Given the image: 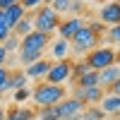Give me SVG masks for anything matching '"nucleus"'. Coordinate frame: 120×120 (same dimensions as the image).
<instances>
[{
	"label": "nucleus",
	"mask_w": 120,
	"mask_h": 120,
	"mask_svg": "<svg viewBox=\"0 0 120 120\" xmlns=\"http://www.w3.org/2000/svg\"><path fill=\"white\" fill-rule=\"evenodd\" d=\"M72 86H79V89H91V86H98V77H96L94 70H89V72H86V75H82V77H79Z\"/></svg>",
	"instance_id": "a211bd4d"
},
{
	"label": "nucleus",
	"mask_w": 120,
	"mask_h": 120,
	"mask_svg": "<svg viewBox=\"0 0 120 120\" xmlns=\"http://www.w3.org/2000/svg\"><path fill=\"white\" fill-rule=\"evenodd\" d=\"M5 63H7V53L3 51V46H0V67H5Z\"/></svg>",
	"instance_id": "cd10ccee"
},
{
	"label": "nucleus",
	"mask_w": 120,
	"mask_h": 120,
	"mask_svg": "<svg viewBox=\"0 0 120 120\" xmlns=\"http://www.w3.org/2000/svg\"><path fill=\"white\" fill-rule=\"evenodd\" d=\"M96 46H98V36L86 26V22L72 38H70V53H77V55H86L89 51H94Z\"/></svg>",
	"instance_id": "7ed1b4c3"
},
{
	"label": "nucleus",
	"mask_w": 120,
	"mask_h": 120,
	"mask_svg": "<svg viewBox=\"0 0 120 120\" xmlns=\"http://www.w3.org/2000/svg\"><path fill=\"white\" fill-rule=\"evenodd\" d=\"M36 108H24V106H12L5 111V120H34Z\"/></svg>",
	"instance_id": "9b49d317"
},
{
	"label": "nucleus",
	"mask_w": 120,
	"mask_h": 120,
	"mask_svg": "<svg viewBox=\"0 0 120 120\" xmlns=\"http://www.w3.org/2000/svg\"><path fill=\"white\" fill-rule=\"evenodd\" d=\"M41 5H43V0H19V7L24 12H36Z\"/></svg>",
	"instance_id": "5701e85b"
},
{
	"label": "nucleus",
	"mask_w": 120,
	"mask_h": 120,
	"mask_svg": "<svg viewBox=\"0 0 120 120\" xmlns=\"http://www.w3.org/2000/svg\"><path fill=\"white\" fill-rule=\"evenodd\" d=\"M26 98H31V91H29L26 86H24V89H17V91H15V101H17V103L26 101Z\"/></svg>",
	"instance_id": "393cba45"
},
{
	"label": "nucleus",
	"mask_w": 120,
	"mask_h": 120,
	"mask_svg": "<svg viewBox=\"0 0 120 120\" xmlns=\"http://www.w3.org/2000/svg\"><path fill=\"white\" fill-rule=\"evenodd\" d=\"M10 79V67H0V94L5 91V84Z\"/></svg>",
	"instance_id": "a878e982"
},
{
	"label": "nucleus",
	"mask_w": 120,
	"mask_h": 120,
	"mask_svg": "<svg viewBox=\"0 0 120 120\" xmlns=\"http://www.w3.org/2000/svg\"><path fill=\"white\" fill-rule=\"evenodd\" d=\"M48 70H51V60H38V63H34V65L24 67V75H26V79H36V82H43V79H46V75H48Z\"/></svg>",
	"instance_id": "1a4fd4ad"
},
{
	"label": "nucleus",
	"mask_w": 120,
	"mask_h": 120,
	"mask_svg": "<svg viewBox=\"0 0 120 120\" xmlns=\"http://www.w3.org/2000/svg\"><path fill=\"white\" fill-rule=\"evenodd\" d=\"M31 31H34V17H31V12H26V15L12 26V34H15L17 38H24L26 34H31Z\"/></svg>",
	"instance_id": "f8f14e48"
},
{
	"label": "nucleus",
	"mask_w": 120,
	"mask_h": 120,
	"mask_svg": "<svg viewBox=\"0 0 120 120\" xmlns=\"http://www.w3.org/2000/svg\"><path fill=\"white\" fill-rule=\"evenodd\" d=\"M31 17H34V31H41V34H48V36L60 24V15H55L48 5H41L36 12H31Z\"/></svg>",
	"instance_id": "20e7f679"
},
{
	"label": "nucleus",
	"mask_w": 120,
	"mask_h": 120,
	"mask_svg": "<svg viewBox=\"0 0 120 120\" xmlns=\"http://www.w3.org/2000/svg\"><path fill=\"white\" fill-rule=\"evenodd\" d=\"M51 53L55 60H65L70 55V41H65V38H58L55 43H51Z\"/></svg>",
	"instance_id": "f3484780"
},
{
	"label": "nucleus",
	"mask_w": 120,
	"mask_h": 120,
	"mask_svg": "<svg viewBox=\"0 0 120 120\" xmlns=\"http://www.w3.org/2000/svg\"><path fill=\"white\" fill-rule=\"evenodd\" d=\"M86 26L91 29V31H94L98 38H101V36H103V31H106V26H103L101 22H98V19H94V22H86Z\"/></svg>",
	"instance_id": "b1692460"
},
{
	"label": "nucleus",
	"mask_w": 120,
	"mask_h": 120,
	"mask_svg": "<svg viewBox=\"0 0 120 120\" xmlns=\"http://www.w3.org/2000/svg\"><path fill=\"white\" fill-rule=\"evenodd\" d=\"M31 98L36 108H46V106H58L63 98H67V89L60 86V84H48V82H41L34 86L31 91Z\"/></svg>",
	"instance_id": "f257e3e1"
},
{
	"label": "nucleus",
	"mask_w": 120,
	"mask_h": 120,
	"mask_svg": "<svg viewBox=\"0 0 120 120\" xmlns=\"http://www.w3.org/2000/svg\"><path fill=\"white\" fill-rule=\"evenodd\" d=\"M79 118H82V120H106V115L101 113L98 106H84V111H82Z\"/></svg>",
	"instance_id": "aec40b11"
},
{
	"label": "nucleus",
	"mask_w": 120,
	"mask_h": 120,
	"mask_svg": "<svg viewBox=\"0 0 120 120\" xmlns=\"http://www.w3.org/2000/svg\"><path fill=\"white\" fill-rule=\"evenodd\" d=\"M48 46H51V36L41 34V31H31L24 38H19V51H38V53H43Z\"/></svg>",
	"instance_id": "423d86ee"
},
{
	"label": "nucleus",
	"mask_w": 120,
	"mask_h": 120,
	"mask_svg": "<svg viewBox=\"0 0 120 120\" xmlns=\"http://www.w3.org/2000/svg\"><path fill=\"white\" fill-rule=\"evenodd\" d=\"M82 26H84V19H82V17H67V19H60V24H58L55 31L60 34V38L70 41V38H72Z\"/></svg>",
	"instance_id": "0eeeda50"
},
{
	"label": "nucleus",
	"mask_w": 120,
	"mask_h": 120,
	"mask_svg": "<svg viewBox=\"0 0 120 120\" xmlns=\"http://www.w3.org/2000/svg\"><path fill=\"white\" fill-rule=\"evenodd\" d=\"M12 5H19V0H0V10H7Z\"/></svg>",
	"instance_id": "bb28decb"
},
{
	"label": "nucleus",
	"mask_w": 120,
	"mask_h": 120,
	"mask_svg": "<svg viewBox=\"0 0 120 120\" xmlns=\"http://www.w3.org/2000/svg\"><path fill=\"white\" fill-rule=\"evenodd\" d=\"M113 120H118V115H113Z\"/></svg>",
	"instance_id": "c756f323"
},
{
	"label": "nucleus",
	"mask_w": 120,
	"mask_h": 120,
	"mask_svg": "<svg viewBox=\"0 0 120 120\" xmlns=\"http://www.w3.org/2000/svg\"><path fill=\"white\" fill-rule=\"evenodd\" d=\"M96 77H98V86H101V89L111 86L113 82H118V79H120V63H115V65H111V67L101 70V72H96Z\"/></svg>",
	"instance_id": "9d476101"
},
{
	"label": "nucleus",
	"mask_w": 120,
	"mask_h": 120,
	"mask_svg": "<svg viewBox=\"0 0 120 120\" xmlns=\"http://www.w3.org/2000/svg\"><path fill=\"white\" fill-rule=\"evenodd\" d=\"M84 63L89 65V70L101 72V70H106V67L118 63V51L115 48H108V46H96L94 51H89L84 55Z\"/></svg>",
	"instance_id": "f03ea898"
},
{
	"label": "nucleus",
	"mask_w": 120,
	"mask_h": 120,
	"mask_svg": "<svg viewBox=\"0 0 120 120\" xmlns=\"http://www.w3.org/2000/svg\"><path fill=\"white\" fill-rule=\"evenodd\" d=\"M103 41V46L108 43V48H113V46H118V41H120V26L118 24H113V26H106V31H103V36L98 38V43Z\"/></svg>",
	"instance_id": "2eb2a0df"
},
{
	"label": "nucleus",
	"mask_w": 120,
	"mask_h": 120,
	"mask_svg": "<svg viewBox=\"0 0 120 120\" xmlns=\"http://www.w3.org/2000/svg\"><path fill=\"white\" fill-rule=\"evenodd\" d=\"M3 15H5V24L10 26V29H12L17 22H19V19H22L26 12H24V10L22 7H19V5H12V7H7V10H3Z\"/></svg>",
	"instance_id": "dca6fc26"
},
{
	"label": "nucleus",
	"mask_w": 120,
	"mask_h": 120,
	"mask_svg": "<svg viewBox=\"0 0 120 120\" xmlns=\"http://www.w3.org/2000/svg\"><path fill=\"white\" fill-rule=\"evenodd\" d=\"M0 46H3V51H5L7 55H10V53H17V51H19V38H17L15 34H10V36H7Z\"/></svg>",
	"instance_id": "4be33fe9"
},
{
	"label": "nucleus",
	"mask_w": 120,
	"mask_h": 120,
	"mask_svg": "<svg viewBox=\"0 0 120 120\" xmlns=\"http://www.w3.org/2000/svg\"><path fill=\"white\" fill-rule=\"evenodd\" d=\"M36 118L38 120H60L55 106H46V108H36Z\"/></svg>",
	"instance_id": "412c9836"
},
{
	"label": "nucleus",
	"mask_w": 120,
	"mask_h": 120,
	"mask_svg": "<svg viewBox=\"0 0 120 120\" xmlns=\"http://www.w3.org/2000/svg\"><path fill=\"white\" fill-rule=\"evenodd\" d=\"M98 22H101L103 26L108 24V26H113V24H118L120 22V5L115 3H108V5H103L101 10H98Z\"/></svg>",
	"instance_id": "6e6552de"
},
{
	"label": "nucleus",
	"mask_w": 120,
	"mask_h": 120,
	"mask_svg": "<svg viewBox=\"0 0 120 120\" xmlns=\"http://www.w3.org/2000/svg\"><path fill=\"white\" fill-rule=\"evenodd\" d=\"M19 60H22L24 67H29V65L38 63V60H43V53H38V51H19Z\"/></svg>",
	"instance_id": "6ab92c4d"
},
{
	"label": "nucleus",
	"mask_w": 120,
	"mask_h": 120,
	"mask_svg": "<svg viewBox=\"0 0 120 120\" xmlns=\"http://www.w3.org/2000/svg\"><path fill=\"white\" fill-rule=\"evenodd\" d=\"M0 120H5V108L0 106Z\"/></svg>",
	"instance_id": "c85d7f7f"
},
{
	"label": "nucleus",
	"mask_w": 120,
	"mask_h": 120,
	"mask_svg": "<svg viewBox=\"0 0 120 120\" xmlns=\"http://www.w3.org/2000/svg\"><path fill=\"white\" fill-rule=\"evenodd\" d=\"M101 3H106V0H101Z\"/></svg>",
	"instance_id": "7c9ffc66"
},
{
	"label": "nucleus",
	"mask_w": 120,
	"mask_h": 120,
	"mask_svg": "<svg viewBox=\"0 0 120 120\" xmlns=\"http://www.w3.org/2000/svg\"><path fill=\"white\" fill-rule=\"evenodd\" d=\"M26 86V75L24 70H10V79L5 84V91H17V89Z\"/></svg>",
	"instance_id": "ddd939ff"
},
{
	"label": "nucleus",
	"mask_w": 120,
	"mask_h": 120,
	"mask_svg": "<svg viewBox=\"0 0 120 120\" xmlns=\"http://www.w3.org/2000/svg\"><path fill=\"white\" fill-rule=\"evenodd\" d=\"M70 70H72V60L65 58V60H55V63H51V70H48V75L43 82L48 84H60L63 86L65 82H70Z\"/></svg>",
	"instance_id": "39448f33"
},
{
	"label": "nucleus",
	"mask_w": 120,
	"mask_h": 120,
	"mask_svg": "<svg viewBox=\"0 0 120 120\" xmlns=\"http://www.w3.org/2000/svg\"><path fill=\"white\" fill-rule=\"evenodd\" d=\"M98 108H101L103 115H118V111H120V96H103L101 103H98Z\"/></svg>",
	"instance_id": "4468645a"
}]
</instances>
